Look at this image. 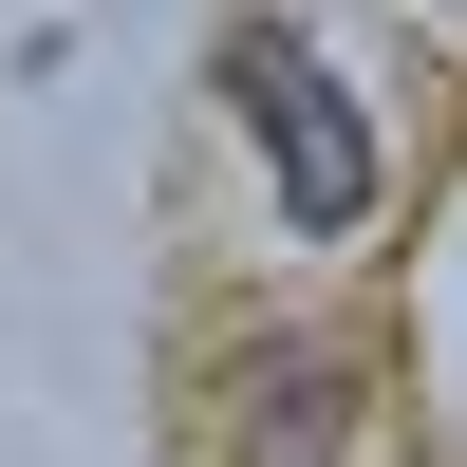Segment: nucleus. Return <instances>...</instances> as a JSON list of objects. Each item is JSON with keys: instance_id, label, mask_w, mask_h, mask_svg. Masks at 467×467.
<instances>
[{"instance_id": "f257e3e1", "label": "nucleus", "mask_w": 467, "mask_h": 467, "mask_svg": "<svg viewBox=\"0 0 467 467\" xmlns=\"http://www.w3.org/2000/svg\"><path fill=\"white\" fill-rule=\"evenodd\" d=\"M224 94H244L262 169H281V224H299V244H356V224H374V112L337 94L299 37H244V57H224Z\"/></svg>"}, {"instance_id": "f03ea898", "label": "nucleus", "mask_w": 467, "mask_h": 467, "mask_svg": "<svg viewBox=\"0 0 467 467\" xmlns=\"http://www.w3.org/2000/svg\"><path fill=\"white\" fill-rule=\"evenodd\" d=\"M318 431H337V374H318V356H281V374H244V449H262V467H299Z\"/></svg>"}]
</instances>
